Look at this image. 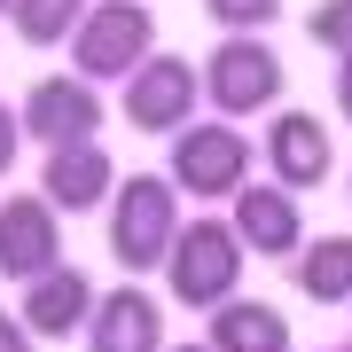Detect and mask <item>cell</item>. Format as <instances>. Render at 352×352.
Segmentation results:
<instances>
[{
  "instance_id": "obj_20",
  "label": "cell",
  "mask_w": 352,
  "mask_h": 352,
  "mask_svg": "<svg viewBox=\"0 0 352 352\" xmlns=\"http://www.w3.org/2000/svg\"><path fill=\"white\" fill-rule=\"evenodd\" d=\"M0 352H39L32 321H24V314H8V305H0Z\"/></svg>"
},
{
  "instance_id": "obj_10",
  "label": "cell",
  "mask_w": 352,
  "mask_h": 352,
  "mask_svg": "<svg viewBox=\"0 0 352 352\" xmlns=\"http://www.w3.org/2000/svg\"><path fill=\"white\" fill-rule=\"evenodd\" d=\"M258 157H266V173L282 180V188H321L329 173H337V141H329V126L314 110H274L266 118V141H258Z\"/></svg>"
},
{
  "instance_id": "obj_25",
  "label": "cell",
  "mask_w": 352,
  "mask_h": 352,
  "mask_svg": "<svg viewBox=\"0 0 352 352\" xmlns=\"http://www.w3.org/2000/svg\"><path fill=\"white\" fill-rule=\"evenodd\" d=\"M0 8H16V0H0Z\"/></svg>"
},
{
  "instance_id": "obj_11",
  "label": "cell",
  "mask_w": 352,
  "mask_h": 352,
  "mask_svg": "<svg viewBox=\"0 0 352 352\" xmlns=\"http://www.w3.org/2000/svg\"><path fill=\"white\" fill-rule=\"evenodd\" d=\"M118 164L102 141H71V149H47L39 157V196L55 204V212H110V196H118Z\"/></svg>"
},
{
  "instance_id": "obj_19",
  "label": "cell",
  "mask_w": 352,
  "mask_h": 352,
  "mask_svg": "<svg viewBox=\"0 0 352 352\" xmlns=\"http://www.w3.org/2000/svg\"><path fill=\"white\" fill-rule=\"evenodd\" d=\"M16 157H24V110H16V102H0V180L16 173Z\"/></svg>"
},
{
  "instance_id": "obj_18",
  "label": "cell",
  "mask_w": 352,
  "mask_h": 352,
  "mask_svg": "<svg viewBox=\"0 0 352 352\" xmlns=\"http://www.w3.org/2000/svg\"><path fill=\"white\" fill-rule=\"evenodd\" d=\"M204 16H212L219 32H266L282 16V0H204Z\"/></svg>"
},
{
  "instance_id": "obj_7",
  "label": "cell",
  "mask_w": 352,
  "mask_h": 352,
  "mask_svg": "<svg viewBox=\"0 0 352 352\" xmlns=\"http://www.w3.org/2000/svg\"><path fill=\"white\" fill-rule=\"evenodd\" d=\"M24 110V133L39 149H71V141H94L102 133V87L87 71H47L32 78V94L16 102Z\"/></svg>"
},
{
  "instance_id": "obj_24",
  "label": "cell",
  "mask_w": 352,
  "mask_h": 352,
  "mask_svg": "<svg viewBox=\"0 0 352 352\" xmlns=\"http://www.w3.org/2000/svg\"><path fill=\"white\" fill-rule=\"evenodd\" d=\"M344 196H352V173H344Z\"/></svg>"
},
{
  "instance_id": "obj_8",
  "label": "cell",
  "mask_w": 352,
  "mask_h": 352,
  "mask_svg": "<svg viewBox=\"0 0 352 352\" xmlns=\"http://www.w3.org/2000/svg\"><path fill=\"white\" fill-rule=\"evenodd\" d=\"M47 266H63V212L47 196H0V282L24 289Z\"/></svg>"
},
{
  "instance_id": "obj_15",
  "label": "cell",
  "mask_w": 352,
  "mask_h": 352,
  "mask_svg": "<svg viewBox=\"0 0 352 352\" xmlns=\"http://www.w3.org/2000/svg\"><path fill=\"white\" fill-rule=\"evenodd\" d=\"M289 282L305 305H352V235H314L289 258Z\"/></svg>"
},
{
  "instance_id": "obj_6",
  "label": "cell",
  "mask_w": 352,
  "mask_h": 352,
  "mask_svg": "<svg viewBox=\"0 0 352 352\" xmlns=\"http://www.w3.org/2000/svg\"><path fill=\"white\" fill-rule=\"evenodd\" d=\"M196 102H204V63H188V55H173V47H157L149 63H141L126 78V126L133 133H188L196 126Z\"/></svg>"
},
{
  "instance_id": "obj_14",
  "label": "cell",
  "mask_w": 352,
  "mask_h": 352,
  "mask_svg": "<svg viewBox=\"0 0 352 352\" xmlns=\"http://www.w3.org/2000/svg\"><path fill=\"white\" fill-rule=\"evenodd\" d=\"M204 344H219V352H289V321L266 298H227L212 314V329H204Z\"/></svg>"
},
{
  "instance_id": "obj_1",
  "label": "cell",
  "mask_w": 352,
  "mask_h": 352,
  "mask_svg": "<svg viewBox=\"0 0 352 352\" xmlns=\"http://www.w3.org/2000/svg\"><path fill=\"white\" fill-rule=\"evenodd\" d=\"M180 204H188V196H180L173 173H126V180H118V196H110V258H118L126 282L164 274L180 227H188Z\"/></svg>"
},
{
  "instance_id": "obj_3",
  "label": "cell",
  "mask_w": 352,
  "mask_h": 352,
  "mask_svg": "<svg viewBox=\"0 0 352 352\" xmlns=\"http://www.w3.org/2000/svg\"><path fill=\"white\" fill-rule=\"evenodd\" d=\"M251 164H258V141L235 133V118H196L188 133H173V157H164V173L180 180V196L196 204H235L251 188Z\"/></svg>"
},
{
  "instance_id": "obj_22",
  "label": "cell",
  "mask_w": 352,
  "mask_h": 352,
  "mask_svg": "<svg viewBox=\"0 0 352 352\" xmlns=\"http://www.w3.org/2000/svg\"><path fill=\"white\" fill-rule=\"evenodd\" d=\"M164 352H219V344H164Z\"/></svg>"
},
{
  "instance_id": "obj_2",
  "label": "cell",
  "mask_w": 352,
  "mask_h": 352,
  "mask_svg": "<svg viewBox=\"0 0 352 352\" xmlns=\"http://www.w3.org/2000/svg\"><path fill=\"white\" fill-rule=\"evenodd\" d=\"M243 266H251V243L235 235V219L196 212L180 227L173 258H164V289H173L180 305H196V314H219L227 298H243Z\"/></svg>"
},
{
  "instance_id": "obj_17",
  "label": "cell",
  "mask_w": 352,
  "mask_h": 352,
  "mask_svg": "<svg viewBox=\"0 0 352 352\" xmlns=\"http://www.w3.org/2000/svg\"><path fill=\"white\" fill-rule=\"evenodd\" d=\"M305 39L321 55H337V63H352V0H314L305 8Z\"/></svg>"
},
{
  "instance_id": "obj_23",
  "label": "cell",
  "mask_w": 352,
  "mask_h": 352,
  "mask_svg": "<svg viewBox=\"0 0 352 352\" xmlns=\"http://www.w3.org/2000/svg\"><path fill=\"white\" fill-rule=\"evenodd\" d=\"M344 352H352V329H344Z\"/></svg>"
},
{
  "instance_id": "obj_13",
  "label": "cell",
  "mask_w": 352,
  "mask_h": 352,
  "mask_svg": "<svg viewBox=\"0 0 352 352\" xmlns=\"http://www.w3.org/2000/svg\"><path fill=\"white\" fill-rule=\"evenodd\" d=\"M94 305H102V298H94V282L63 258V266H47V274H32V282H24V305H16V314H24V321H32V337L47 344V337H87Z\"/></svg>"
},
{
  "instance_id": "obj_12",
  "label": "cell",
  "mask_w": 352,
  "mask_h": 352,
  "mask_svg": "<svg viewBox=\"0 0 352 352\" xmlns=\"http://www.w3.org/2000/svg\"><path fill=\"white\" fill-rule=\"evenodd\" d=\"M87 352H164V305H157V289H141V282L102 289V305L87 321Z\"/></svg>"
},
{
  "instance_id": "obj_9",
  "label": "cell",
  "mask_w": 352,
  "mask_h": 352,
  "mask_svg": "<svg viewBox=\"0 0 352 352\" xmlns=\"http://www.w3.org/2000/svg\"><path fill=\"white\" fill-rule=\"evenodd\" d=\"M227 219H235V235L251 243V258H274V266H289L305 251V212H298V188H282V180H251L235 204H227Z\"/></svg>"
},
{
  "instance_id": "obj_16",
  "label": "cell",
  "mask_w": 352,
  "mask_h": 352,
  "mask_svg": "<svg viewBox=\"0 0 352 352\" xmlns=\"http://www.w3.org/2000/svg\"><path fill=\"white\" fill-rule=\"evenodd\" d=\"M87 8H94V0H16L8 24H16L24 47H71L78 24H87Z\"/></svg>"
},
{
  "instance_id": "obj_5",
  "label": "cell",
  "mask_w": 352,
  "mask_h": 352,
  "mask_svg": "<svg viewBox=\"0 0 352 352\" xmlns=\"http://www.w3.org/2000/svg\"><path fill=\"white\" fill-rule=\"evenodd\" d=\"M204 102L212 118H258L282 102V55L258 32H219V47L204 55Z\"/></svg>"
},
{
  "instance_id": "obj_4",
  "label": "cell",
  "mask_w": 352,
  "mask_h": 352,
  "mask_svg": "<svg viewBox=\"0 0 352 352\" xmlns=\"http://www.w3.org/2000/svg\"><path fill=\"white\" fill-rule=\"evenodd\" d=\"M149 55H157V16L141 0H94L78 39H71V71H87L94 87H110V78L126 87Z\"/></svg>"
},
{
  "instance_id": "obj_21",
  "label": "cell",
  "mask_w": 352,
  "mask_h": 352,
  "mask_svg": "<svg viewBox=\"0 0 352 352\" xmlns=\"http://www.w3.org/2000/svg\"><path fill=\"white\" fill-rule=\"evenodd\" d=\"M337 110H344V126H352V63H337Z\"/></svg>"
}]
</instances>
